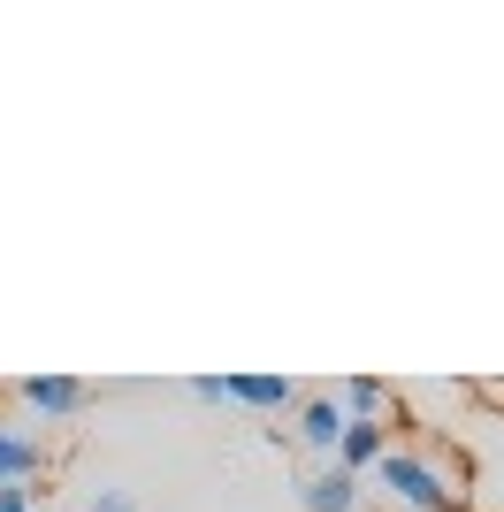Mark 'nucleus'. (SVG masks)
Returning a JSON list of instances; mask_svg holds the SVG:
<instances>
[{"mask_svg":"<svg viewBox=\"0 0 504 512\" xmlns=\"http://www.w3.org/2000/svg\"><path fill=\"white\" fill-rule=\"evenodd\" d=\"M375 482H382V497H390V512H466V482L451 467H436L428 451L390 444L375 459Z\"/></svg>","mask_w":504,"mask_h":512,"instance_id":"obj_1","label":"nucleus"},{"mask_svg":"<svg viewBox=\"0 0 504 512\" xmlns=\"http://www.w3.org/2000/svg\"><path fill=\"white\" fill-rule=\"evenodd\" d=\"M16 398L31 413H39V421H69V413H84L92 406V390L77 383V375H23L16 383Z\"/></svg>","mask_w":504,"mask_h":512,"instance_id":"obj_2","label":"nucleus"},{"mask_svg":"<svg viewBox=\"0 0 504 512\" xmlns=\"http://www.w3.org/2000/svg\"><path fill=\"white\" fill-rule=\"evenodd\" d=\"M222 406H252V413H298V383H291V375H222Z\"/></svg>","mask_w":504,"mask_h":512,"instance_id":"obj_3","label":"nucleus"},{"mask_svg":"<svg viewBox=\"0 0 504 512\" xmlns=\"http://www.w3.org/2000/svg\"><path fill=\"white\" fill-rule=\"evenodd\" d=\"M398 444V428L390 421H344V436H336V459L329 467H344V474H375V459Z\"/></svg>","mask_w":504,"mask_h":512,"instance_id":"obj_4","label":"nucleus"},{"mask_svg":"<svg viewBox=\"0 0 504 512\" xmlns=\"http://www.w3.org/2000/svg\"><path fill=\"white\" fill-rule=\"evenodd\" d=\"M39 474H46V444L23 436L16 421H0V490H23V482H39Z\"/></svg>","mask_w":504,"mask_h":512,"instance_id":"obj_5","label":"nucleus"},{"mask_svg":"<svg viewBox=\"0 0 504 512\" xmlns=\"http://www.w3.org/2000/svg\"><path fill=\"white\" fill-rule=\"evenodd\" d=\"M336 436H344V406L336 398H298V444L336 459Z\"/></svg>","mask_w":504,"mask_h":512,"instance_id":"obj_6","label":"nucleus"},{"mask_svg":"<svg viewBox=\"0 0 504 512\" xmlns=\"http://www.w3.org/2000/svg\"><path fill=\"white\" fill-rule=\"evenodd\" d=\"M306 512H359V474L321 467L314 482H306Z\"/></svg>","mask_w":504,"mask_h":512,"instance_id":"obj_7","label":"nucleus"},{"mask_svg":"<svg viewBox=\"0 0 504 512\" xmlns=\"http://www.w3.org/2000/svg\"><path fill=\"white\" fill-rule=\"evenodd\" d=\"M336 406H344V421H382V406H390V390H382L375 375H352Z\"/></svg>","mask_w":504,"mask_h":512,"instance_id":"obj_8","label":"nucleus"},{"mask_svg":"<svg viewBox=\"0 0 504 512\" xmlns=\"http://www.w3.org/2000/svg\"><path fill=\"white\" fill-rule=\"evenodd\" d=\"M92 512H130V490H100V497H92Z\"/></svg>","mask_w":504,"mask_h":512,"instance_id":"obj_9","label":"nucleus"},{"mask_svg":"<svg viewBox=\"0 0 504 512\" xmlns=\"http://www.w3.org/2000/svg\"><path fill=\"white\" fill-rule=\"evenodd\" d=\"M0 512H31V490H0Z\"/></svg>","mask_w":504,"mask_h":512,"instance_id":"obj_10","label":"nucleus"}]
</instances>
